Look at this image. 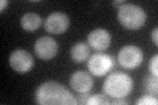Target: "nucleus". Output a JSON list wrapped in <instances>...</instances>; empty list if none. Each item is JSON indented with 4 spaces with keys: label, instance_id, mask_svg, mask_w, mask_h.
<instances>
[{
    "label": "nucleus",
    "instance_id": "7",
    "mask_svg": "<svg viewBox=\"0 0 158 105\" xmlns=\"http://www.w3.org/2000/svg\"><path fill=\"white\" fill-rule=\"evenodd\" d=\"M34 53L40 59H44V61L53 59L58 53V43L52 37L42 36L34 43Z\"/></svg>",
    "mask_w": 158,
    "mask_h": 105
},
{
    "label": "nucleus",
    "instance_id": "16",
    "mask_svg": "<svg viewBox=\"0 0 158 105\" xmlns=\"http://www.w3.org/2000/svg\"><path fill=\"white\" fill-rule=\"evenodd\" d=\"M149 71L152 75L154 76H158V55H153L149 61Z\"/></svg>",
    "mask_w": 158,
    "mask_h": 105
},
{
    "label": "nucleus",
    "instance_id": "12",
    "mask_svg": "<svg viewBox=\"0 0 158 105\" xmlns=\"http://www.w3.org/2000/svg\"><path fill=\"white\" fill-rule=\"evenodd\" d=\"M70 55L75 63L85 62L86 59H88V57H90V46L85 42H78L71 47Z\"/></svg>",
    "mask_w": 158,
    "mask_h": 105
},
{
    "label": "nucleus",
    "instance_id": "5",
    "mask_svg": "<svg viewBox=\"0 0 158 105\" xmlns=\"http://www.w3.org/2000/svg\"><path fill=\"white\" fill-rule=\"evenodd\" d=\"M117 59L121 67H124L125 70H133L142 63L144 54L140 47L135 46V45H127L118 51Z\"/></svg>",
    "mask_w": 158,
    "mask_h": 105
},
{
    "label": "nucleus",
    "instance_id": "19",
    "mask_svg": "<svg viewBox=\"0 0 158 105\" xmlns=\"http://www.w3.org/2000/svg\"><path fill=\"white\" fill-rule=\"evenodd\" d=\"M7 6H8V0H2V3H0V12H4Z\"/></svg>",
    "mask_w": 158,
    "mask_h": 105
},
{
    "label": "nucleus",
    "instance_id": "9",
    "mask_svg": "<svg viewBox=\"0 0 158 105\" xmlns=\"http://www.w3.org/2000/svg\"><path fill=\"white\" fill-rule=\"evenodd\" d=\"M111 33L106 30L103 28H98V29H94L92 32H90L87 37V45L90 46L91 49L96 50V51H104L110 47L111 45Z\"/></svg>",
    "mask_w": 158,
    "mask_h": 105
},
{
    "label": "nucleus",
    "instance_id": "11",
    "mask_svg": "<svg viewBox=\"0 0 158 105\" xmlns=\"http://www.w3.org/2000/svg\"><path fill=\"white\" fill-rule=\"evenodd\" d=\"M41 24H42L41 17H40L37 13H34V12L25 13L21 17V20H20V25H21V28L24 29V30H27V32L37 30V29L41 26Z\"/></svg>",
    "mask_w": 158,
    "mask_h": 105
},
{
    "label": "nucleus",
    "instance_id": "2",
    "mask_svg": "<svg viewBox=\"0 0 158 105\" xmlns=\"http://www.w3.org/2000/svg\"><path fill=\"white\" fill-rule=\"evenodd\" d=\"M133 89V79L124 72H112L103 83V91L112 99H125Z\"/></svg>",
    "mask_w": 158,
    "mask_h": 105
},
{
    "label": "nucleus",
    "instance_id": "17",
    "mask_svg": "<svg viewBox=\"0 0 158 105\" xmlns=\"http://www.w3.org/2000/svg\"><path fill=\"white\" fill-rule=\"evenodd\" d=\"M150 37H152V39H153V43H154L156 46H157V45H158V28H157V26L152 30Z\"/></svg>",
    "mask_w": 158,
    "mask_h": 105
},
{
    "label": "nucleus",
    "instance_id": "10",
    "mask_svg": "<svg viewBox=\"0 0 158 105\" xmlns=\"http://www.w3.org/2000/svg\"><path fill=\"white\" fill-rule=\"evenodd\" d=\"M70 87L79 95L90 92L94 87L92 75L86 71H75L70 76Z\"/></svg>",
    "mask_w": 158,
    "mask_h": 105
},
{
    "label": "nucleus",
    "instance_id": "15",
    "mask_svg": "<svg viewBox=\"0 0 158 105\" xmlns=\"http://www.w3.org/2000/svg\"><path fill=\"white\" fill-rule=\"evenodd\" d=\"M136 104L137 105H157L158 100L156 97H153L152 95H146V96H142L141 99H138Z\"/></svg>",
    "mask_w": 158,
    "mask_h": 105
},
{
    "label": "nucleus",
    "instance_id": "20",
    "mask_svg": "<svg viewBox=\"0 0 158 105\" xmlns=\"http://www.w3.org/2000/svg\"><path fill=\"white\" fill-rule=\"evenodd\" d=\"M112 4H113L115 7H121L123 4H125V3H124V0H115V2H113Z\"/></svg>",
    "mask_w": 158,
    "mask_h": 105
},
{
    "label": "nucleus",
    "instance_id": "18",
    "mask_svg": "<svg viewBox=\"0 0 158 105\" xmlns=\"http://www.w3.org/2000/svg\"><path fill=\"white\" fill-rule=\"evenodd\" d=\"M112 104H118V105H127V100H125V99H113Z\"/></svg>",
    "mask_w": 158,
    "mask_h": 105
},
{
    "label": "nucleus",
    "instance_id": "14",
    "mask_svg": "<svg viewBox=\"0 0 158 105\" xmlns=\"http://www.w3.org/2000/svg\"><path fill=\"white\" fill-rule=\"evenodd\" d=\"M87 105H108L110 104V101L104 97V95H94V96H90L86 103Z\"/></svg>",
    "mask_w": 158,
    "mask_h": 105
},
{
    "label": "nucleus",
    "instance_id": "6",
    "mask_svg": "<svg viewBox=\"0 0 158 105\" xmlns=\"http://www.w3.org/2000/svg\"><path fill=\"white\" fill-rule=\"evenodd\" d=\"M33 57L29 54L27 50L19 49L15 50L9 55V66L12 67L13 71L17 74H27L33 68Z\"/></svg>",
    "mask_w": 158,
    "mask_h": 105
},
{
    "label": "nucleus",
    "instance_id": "8",
    "mask_svg": "<svg viewBox=\"0 0 158 105\" xmlns=\"http://www.w3.org/2000/svg\"><path fill=\"white\" fill-rule=\"evenodd\" d=\"M70 25V18L66 13L63 12H53L50 13L45 20V26L46 32L52 34H63Z\"/></svg>",
    "mask_w": 158,
    "mask_h": 105
},
{
    "label": "nucleus",
    "instance_id": "3",
    "mask_svg": "<svg viewBox=\"0 0 158 105\" xmlns=\"http://www.w3.org/2000/svg\"><path fill=\"white\" fill-rule=\"evenodd\" d=\"M117 20L123 28L129 29V30H138L146 22V13L140 6L123 4L118 8Z\"/></svg>",
    "mask_w": 158,
    "mask_h": 105
},
{
    "label": "nucleus",
    "instance_id": "4",
    "mask_svg": "<svg viewBox=\"0 0 158 105\" xmlns=\"http://www.w3.org/2000/svg\"><path fill=\"white\" fill-rule=\"evenodd\" d=\"M115 66V59L104 53H95L88 59L87 67L94 76H104Z\"/></svg>",
    "mask_w": 158,
    "mask_h": 105
},
{
    "label": "nucleus",
    "instance_id": "13",
    "mask_svg": "<svg viewBox=\"0 0 158 105\" xmlns=\"http://www.w3.org/2000/svg\"><path fill=\"white\" fill-rule=\"evenodd\" d=\"M145 89L149 93H157L158 91V82H157V76L154 75H149L146 79H145Z\"/></svg>",
    "mask_w": 158,
    "mask_h": 105
},
{
    "label": "nucleus",
    "instance_id": "1",
    "mask_svg": "<svg viewBox=\"0 0 158 105\" xmlns=\"http://www.w3.org/2000/svg\"><path fill=\"white\" fill-rule=\"evenodd\" d=\"M34 100L40 105H77L78 101L71 92L63 84L49 80L42 84L34 92Z\"/></svg>",
    "mask_w": 158,
    "mask_h": 105
}]
</instances>
